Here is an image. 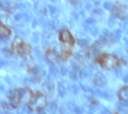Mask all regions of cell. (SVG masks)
I'll return each mask as SVG.
<instances>
[{
  "label": "cell",
  "instance_id": "obj_1",
  "mask_svg": "<svg viewBox=\"0 0 128 114\" xmlns=\"http://www.w3.org/2000/svg\"><path fill=\"white\" fill-rule=\"evenodd\" d=\"M28 106V109L32 111H40V110H44L46 108L47 100H46L45 96L40 92L32 93Z\"/></svg>",
  "mask_w": 128,
  "mask_h": 114
},
{
  "label": "cell",
  "instance_id": "obj_2",
  "mask_svg": "<svg viewBox=\"0 0 128 114\" xmlns=\"http://www.w3.org/2000/svg\"><path fill=\"white\" fill-rule=\"evenodd\" d=\"M96 61L102 68L105 70H112V69L117 68L119 65L118 58H116L115 55H112V54H107V53L98 55Z\"/></svg>",
  "mask_w": 128,
  "mask_h": 114
},
{
  "label": "cell",
  "instance_id": "obj_3",
  "mask_svg": "<svg viewBox=\"0 0 128 114\" xmlns=\"http://www.w3.org/2000/svg\"><path fill=\"white\" fill-rule=\"evenodd\" d=\"M12 49H13L14 53L22 55V57L23 55H28L31 52V47L19 37H16L14 39V41L12 43Z\"/></svg>",
  "mask_w": 128,
  "mask_h": 114
},
{
  "label": "cell",
  "instance_id": "obj_4",
  "mask_svg": "<svg viewBox=\"0 0 128 114\" xmlns=\"http://www.w3.org/2000/svg\"><path fill=\"white\" fill-rule=\"evenodd\" d=\"M59 40L68 46H74L76 42L74 36L70 34V32L67 30H62L59 32Z\"/></svg>",
  "mask_w": 128,
  "mask_h": 114
},
{
  "label": "cell",
  "instance_id": "obj_5",
  "mask_svg": "<svg viewBox=\"0 0 128 114\" xmlns=\"http://www.w3.org/2000/svg\"><path fill=\"white\" fill-rule=\"evenodd\" d=\"M21 101H22V92H21V90H19V89L14 90V91L10 95V97H9V102H10L11 107L12 108H18L20 106V103H21Z\"/></svg>",
  "mask_w": 128,
  "mask_h": 114
},
{
  "label": "cell",
  "instance_id": "obj_6",
  "mask_svg": "<svg viewBox=\"0 0 128 114\" xmlns=\"http://www.w3.org/2000/svg\"><path fill=\"white\" fill-rule=\"evenodd\" d=\"M118 98L120 101L128 102V86H124L119 89L118 91Z\"/></svg>",
  "mask_w": 128,
  "mask_h": 114
},
{
  "label": "cell",
  "instance_id": "obj_7",
  "mask_svg": "<svg viewBox=\"0 0 128 114\" xmlns=\"http://www.w3.org/2000/svg\"><path fill=\"white\" fill-rule=\"evenodd\" d=\"M11 34V31L9 27H7V26H4V24L0 25V36L1 37H8L10 36Z\"/></svg>",
  "mask_w": 128,
  "mask_h": 114
}]
</instances>
